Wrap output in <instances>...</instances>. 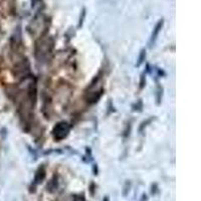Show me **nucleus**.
Instances as JSON below:
<instances>
[{"instance_id":"5","label":"nucleus","mask_w":201,"mask_h":201,"mask_svg":"<svg viewBox=\"0 0 201 201\" xmlns=\"http://www.w3.org/2000/svg\"><path fill=\"white\" fill-rule=\"evenodd\" d=\"M37 1V0H32V3H33V4H32V5H34V3H35V2H36Z\"/></svg>"},{"instance_id":"1","label":"nucleus","mask_w":201,"mask_h":201,"mask_svg":"<svg viewBox=\"0 0 201 201\" xmlns=\"http://www.w3.org/2000/svg\"><path fill=\"white\" fill-rule=\"evenodd\" d=\"M68 132V126L67 123H60L58 125H56V127L53 130V135L55 137V139L60 140V139L65 138V135Z\"/></svg>"},{"instance_id":"3","label":"nucleus","mask_w":201,"mask_h":201,"mask_svg":"<svg viewBox=\"0 0 201 201\" xmlns=\"http://www.w3.org/2000/svg\"><path fill=\"white\" fill-rule=\"evenodd\" d=\"M162 25H163V20H161L159 21V22L157 23V25L155 26V29H154V31H153V33H152V41H154L155 38L157 37V35L158 33H159V31H160V29H161V27H162Z\"/></svg>"},{"instance_id":"4","label":"nucleus","mask_w":201,"mask_h":201,"mask_svg":"<svg viewBox=\"0 0 201 201\" xmlns=\"http://www.w3.org/2000/svg\"><path fill=\"white\" fill-rule=\"evenodd\" d=\"M74 201H86L84 196H75Z\"/></svg>"},{"instance_id":"2","label":"nucleus","mask_w":201,"mask_h":201,"mask_svg":"<svg viewBox=\"0 0 201 201\" xmlns=\"http://www.w3.org/2000/svg\"><path fill=\"white\" fill-rule=\"evenodd\" d=\"M44 176H45V173H44V171H43V168H41V169H39L38 171H37L36 175H35L34 184H37V183H39V182H41V180H43Z\"/></svg>"}]
</instances>
